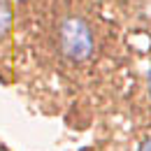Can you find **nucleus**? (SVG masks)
Instances as JSON below:
<instances>
[{
    "label": "nucleus",
    "instance_id": "obj_4",
    "mask_svg": "<svg viewBox=\"0 0 151 151\" xmlns=\"http://www.w3.org/2000/svg\"><path fill=\"white\" fill-rule=\"evenodd\" d=\"M149 93H151V72H149Z\"/></svg>",
    "mask_w": 151,
    "mask_h": 151
},
{
    "label": "nucleus",
    "instance_id": "obj_1",
    "mask_svg": "<svg viewBox=\"0 0 151 151\" xmlns=\"http://www.w3.org/2000/svg\"><path fill=\"white\" fill-rule=\"evenodd\" d=\"M60 40H63V51L75 60H84L93 54V35L91 28L84 23L81 19H68L63 23L60 30Z\"/></svg>",
    "mask_w": 151,
    "mask_h": 151
},
{
    "label": "nucleus",
    "instance_id": "obj_3",
    "mask_svg": "<svg viewBox=\"0 0 151 151\" xmlns=\"http://www.w3.org/2000/svg\"><path fill=\"white\" fill-rule=\"evenodd\" d=\"M139 151H151V139H147V142H142V147H139Z\"/></svg>",
    "mask_w": 151,
    "mask_h": 151
},
{
    "label": "nucleus",
    "instance_id": "obj_2",
    "mask_svg": "<svg viewBox=\"0 0 151 151\" xmlns=\"http://www.w3.org/2000/svg\"><path fill=\"white\" fill-rule=\"evenodd\" d=\"M7 26H9V12L0 5V33H5V30H7Z\"/></svg>",
    "mask_w": 151,
    "mask_h": 151
}]
</instances>
